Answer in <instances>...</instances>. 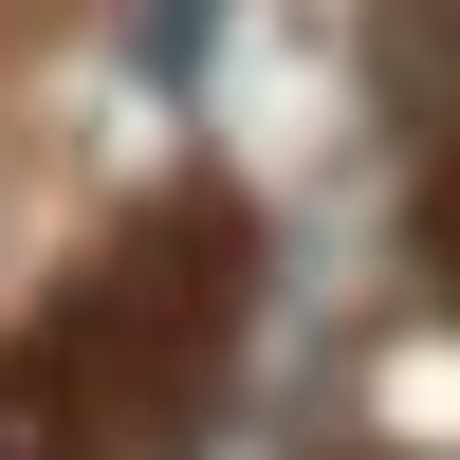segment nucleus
I'll use <instances>...</instances> for the list:
<instances>
[{
	"label": "nucleus",
	"mask_w": 460,
	"mask_h": 460,
	"mask_svg": "<svg viewBox=\"0 0 460 460\" xmlns=\"http://www.w3.org/2000/svg\"><path fill=\"white\" fill-rule=\"evenodd\" d=\"M166 240H111L37 350H0V460H184V405L221 387V314H240V221L147 203Z\"/></svg>",
	"instance_id": "1"
}]
</instances>
